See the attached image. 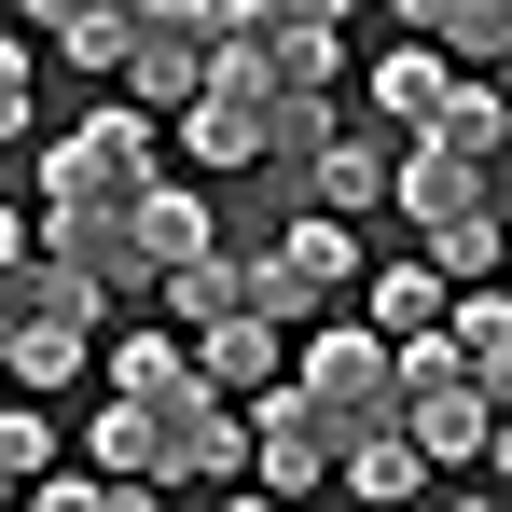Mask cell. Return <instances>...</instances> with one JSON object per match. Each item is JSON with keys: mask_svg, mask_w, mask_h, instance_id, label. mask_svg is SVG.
Wrapping results in <instances>:
<instances>
[{"mask_svg": "<svg viewBox=\"0 0 512 512\" xmlns=\"http://www.w3.org/2000/svg\"><path fill=\"white\" fill-rule=\"evenodd\" d=\"M167 167L153 153V111L139 97H111V111H84L56 153H42V222H28V250L56 263L70 291H97V305H125L153 263H139V180Z\"/></svg>", "mask_w": 512, "mask_h": 512, "instance_id": "obj_1", "label": "cell"}, {"mask_svg": "<svg viewBox=\"0 0 512 512\" xmlns=\"http://www.w3.org/2000/svg\"><path fill=\"white\" fill-rule=\"evenodd\" d=\"M402 139H416V153L388 167V208L416 222V250L443 263L457 291H471V277H499V250H512V208H499V194H512V180L471 167V153H457V139H429V125H402Z\"/></svg>", "mask_w": 512, "mask_h": 512, "instance_id": "obj_2", "label": "cell"}, {"mask_svg": "<svg viewBox=\"0 0 512 512\" xmlns=\"http://www.w3.org/2000/svg\"><path fill=\"white\" fill-rule=\"evenodd\" d=\"M291 402H305V429H319V457L374 443V429H402V360H388V333H374V319H333V333H305V374H291Z\"/></svg>", "mask_w": 512, "mask_h": 512, "instance_id": "obj_3", "label": "cell"}, {"mask_svg": "<svg viewBox=\"0 0 512 512\" xmlns=\"http://www.w3.org/2000/svg\"><path fill=\"white\" fill-rule=\"evenodd\" d=\"M153 485H167V499L250 485V416H236V388H180V402H153Z\"/></svg>", "mask_w": 512, "mask_h": 512, "instance_id": "obj_4", "label": "cell"}, {"mask_svg": "<svg viewBox=\"0 0 512 512\" xmlns=\"http://www.w3.org/2000/svg\"><path fill=\"white\" fill-rule=\"evenodd\" d=\"M277 70H250V56H236V42H222V56H208V84L180 97V139H194V167H263V153H277Z\"/></svg>", "mask_w": 512, "mask_h": 512, "instance_id": "obj_5", "label": "cell"}, {"mask_svg": "<svg viewBox=\"0 0 512 512\" xmlns=\"http://www.w3.org/2000/svg\"><path fill=\"white\" fill-rule=\"evenodd\" d=\"M208 56H222V0H139V14H125V84H139V111H180V97L208 84Z\"/></svg>", "mask_w": 512, "mask_h": 512, "instance_id": "obj_6", "label": "cell"}, {"mask_svg": "<svg viewBox=\"0 0 512 512\" xmlns=\"http://www.w3.org/2000/svg\"><path fill=\"white\" fill-rule=\"evenodd\" d=\"M333 28H346V0H222V42L250 70H277V84H346Z\"/></svg>", "mask_w": 512, "mask_h": 512, "instance_id": "obj_7", "label": "cell"}, {"mask_svg": "<svg viewBox=\"0 0 512 512\" xmlns=\"http://www.w3.org/2000/svg\"><path fill=\"white\" fill-rule=\"evenodd\" d=\"M84 333H97V291H70L56 263H42V305H28V333H14V388H84Z\"/></svg>", "mask_w": 512, "mask_h": 512, "instance_id": "obj_8", "label": "cell"}, {"mask_svg": "<svg viewBox=\"0 0 512 512\" xmlns=\"http://www.w3.org/2000/svg\"><path fill=\"white\" fill-rule=\"evenodd\" d=\"M250 485L263 499H305V485H333V457H319V429L291 388H250Z\"/></svg>", "mask_w": 512, "mask_h": 512, "instance_id": "obj_9", "label": "cell"}, {"mask_svg": "<svg viewBox=\"0 0 512 512\" xmlns=\"http://www.w3.org/2000/svg\"><path fill=\"white\" fill-rule=\"evenodd\" d=\"M194 374H208V388H236V402H250V388H277V319H263V305L194 319Z\"/></svg>", "mask_w": 512, "mask_h": 512, "instance_id": "obj_10", "label": "cell"}, {"mask_svg": "<svg viewBox=\"0 0 512 512\" xmlns=\"http://www.w3.org/2000/svg\"><path fill=\"white\" fill-rule=\"evenodd\" d=\"M416 125H429V139H457L471 167H499V180H512V84H443Z\"/></svg>", "mask_w": 512, "mask_h": 512, "instance_id": "obj_11", "label": "cell"}, {"mask_svg": "<svg viewBox=\"0 0 512 512\" xmlns=\"http://www.w3.org/2000/svg\"><path fill=\"white\" fill-rule=\"evenodd\" d=\"M111 388H125V402H180V388H208V374H194V333H180V319L125 333V346H111Z\"/></svg>", "mask_w": 512, "mask_h": 512, "instance_id": "obj_12", "label": "cell"}, {"mask_svg": "<svg viewBox=\"0 0 512 512\" xmlns=\"http://www.w3.org/2000/svg\"><path fill=\"white\" fill-rule=\"evenodd\" d=\"M208 250V194H180L167 167L139 180V263H153V277H167V263H194Z\"/></svg>", "mask_w": 512, "mask_h": 512, "instance_id": "obj_13", "label": "cell"}, {"mask_svg": "<svg viewBox=\"0 0 512 512\" xmlns=\"http://www.w3.org/2000/svg\"><path fill=\"white\" fill-rule=\"evenodd\" d=\"M360 84H374V111H388V125H416L429 97L457 84V56H443V42H416V28H402V56H388V70H360Z\"/></svg>", "mask_w": 512, "mask_h": 512, "instance_id": "obj_14", "label": "cell"}, {"mask_svg": "<svg viewBox=\"0 0 512 512\" xmlns=\"http://www.w3.org/2000/svg\"><path fill=\"white\" fill-rule=\"evenodd\" d=\"M305 194H319L333 222H360V208H388V167H374L360 139H319V153H305Z\"/></svg>", "mask_w": 512, "mask_h": 512, "instance_id": "obj_15", "label": "cell"}, {"mask_svg": "<svg viewBox=\"0 0 512 512\" xmlns=\"http://www.w3.org/2000/svg\"><path fill=\"white\" fill-rule=\"evenodd\" d=\"M333 485H360V499H416V485H429L416 429H374V443H346V457H333Z\"/></svg>", "mask_w": 512, "mask_h": 512, "instance_id": "obj_16", "label": "cell"}, {"mask_svg": "<svg viewBox=\"0 0 512 512\" xmlns=\"http://www.w3.org/2000/svg\"><path fill=\"white\" fill-rule=\"evenodd\" d=\"M443 333H457V374H471L485 402H512V305H457Z\"/></svg>", "mask_w": 512, "mask_h": 512, "instance_id": "obj_17", "label": "cell"}, {"mask_svg": "<svg viewBox=\"0 0 512 512\" xmlns=\"http://www.w3.org/2000/svg\"><path fill=\"white\" fill-rule=\"evenodd\" d=\"M443 305H457V277H443V263H388V277H374V333H416V319H443Z\"/></svg>", "mask_w": 512, "mask_h": 512, "instance_id": "obj_18", "label": "cell"}, {"mask_svg": "<svg viewBox=\"0 0 512 512\" xmlns=\"http://www.w3.org/2000/svg\"><path fill=\"white\" fill-rule=\"evenodd\" d=\"M277 250L305 263V291H346V277H360V250H346V222H333V208H291V236H277Z\"/></svg>", "mask_w": 512, "mask_h": 512, "instance_id": "obj_19", "label": "cell"}, {"mask_svg": "<svg viewBox=\"0 0 512 512\" xmlns=\"http://www.w3.org/2000/svg\"><path fill=\"white\" fill-rule=\"evenodd\" d=\"M84 443H97V471H153V402L111 388V416H84Z\"/></svg>", "mask_w": 512, "mask_h": 512, "instance_id": "obj_20", "label": "cell"}, {"mask_svg": "<svg viewBox=\"0 0 512 512\" xmlns=\"http://www.w3.org/2000/svg\"><path fill=\"white\" fill-rule=\"evenodd\" d=\"M167 305H180V333H194V319H222V305H236V263H222V250L167 263Z\"/></svg>", "mask_w": 512, "mask_h": 512, "instance_id": "obj_21", "label": "cell"}, {"mask_svg": "<svg viewBox=\"0 0 512 512\" xmlns=\"http://www.w3.org/2000/svg\"><path fill=\"white\" fill-rule=\"evenodd\" d=\"M42 457H56V416H0V471H14V485H28Z\"/></svg>", "mask_w": 512, "mask_h": 512, "instance_id": "obj_22", "label": "cell"}, {"mask_svg": "<svg viewBox=\"0 0 512 512\" xmlns=\"http://www.w3.org/2000/svg\"><path fill=\"white\" fill-rule=\"evenodd\" d=\"M0 139H28V56L0 42Z\"/></svg>", "mask_w": 512, "mask_h": 512, "instance_id": "obj_23", "label": "cell"}, {"mask_svg": "<svg viewBox=\"0 0 512 512\" xmlns=\"http://www.w3.org/2000/svg\"><path fill=\"white\" fill-rule=\"evenodd\" d=\"M14 250H28V222H14V208H0V263H14Z\"/></svg>", "mask_w": 512, "mask_h": 512, "instance_id": "obj_24", "label": "cell"}, {"mask_svg": "<svg viewBox=\"0 0 512 512\" xmlns=\"http://www.w3.org/2000/svg\"><path fill=\"white\" fill-rule=\"evenodd\" d=\"M499 84H512V56H499Z\"/></svg>", "mask_w": 512, "mask_h": 512, "instance_id": "obj_25", "label": "cell"}, {"mask_svg": "<svg viewBox=\"0 0 512 512\" xmlns=\"http://www.w3.org/2000/svg\"><path fill=\"white\" fill-rule=\"evenodd\" d=\"M499 263H512V250H499Z\"/></svg>", "mask_w": 512, "mask_h": 512, "instance_id": "obj_26", "label": "cell"}]
</instances>
